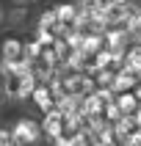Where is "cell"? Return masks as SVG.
Here are the masks:
<instances>
[{
  "label": "cell",
  "mask_w": 141,
  "mask_h": 146,
  "mask_svg": "<svg viewBox=\"0 0 141 146\" xmlns=\"http://www.w3.org/2000/svg\"><path fill=\"white\" fill-rule=\"evenodd\" d=\"M136 80H138V74L127 72V69H119V72L114 74V86H111V91H127V88H136Z\"/></svg>",
  "instance_id": "cell-7"
},
{
  "label": "cell",
  "mask_w": 141,
  "mask_h": 146,
  "mask_svg": "<svg viewBox=\"0 0 141 146\" xmlns=\"http://www.w3.org/2000/svg\"><path fill=\"white\" fill-rule=\"evenodd\" d=\"M133 97H136V99H141V86L136 88V94H133Z\"/></svg>",
  "instance_id": "cell-20"
},
{
  "label": "cell",
  "mask_w": 141,
  "mask_h": 146,
  "mask_svg": "<svg viewBox=\"0 0 141 146\" xmlns=\"http://www.w3.org/2000/svg\"><path fill=\"white\" fill-rule=\"evenodd\" d=\"M55 22H58L55 11H44V14L39 17V31H53V28H55Z\"/></svg>",
  "instance_id": "cell-13"
},
{
  "label": "cell",
  "mask_w": 141,
  "mask_h": 146,
  "mask_svg": "<svg viewBox=\"0 0 141 146\" xmlns=\"http://www.w3.org/2000/svg\"><path fill=\"white\" fill-rule=\"evenodd\" d=\"M97 83H100V88H108V86H114V72H108V69H100Z\"/></svg>",
  "instance_id": "cell-16"
},
{
  "label": "cell",
  "mask_w": 141,
  "mask_h": 146,
  "mask_svg": "<svg viewBox=\"0 0 141 146\" xmlns=\"http://www.w3.org/2000/svg\"><path fill=\"white\" fill-rule=\"evenodd\" d=\"M11 135H14V146H28V143H36V141L41 138V124H36L33 119H19V121L14 124Z\"/></svg>",
  "instance_id": "cell-1"
},
{
  "label": "cell",
  "mask_w": 141,
  "mask_h": 146,
  "mask_svg": "<svg viewBox=\"0 0 141 146\" xmlns=\"http://www.w3.org/2000/svg\"><path fill=\"white\" fill-rule=\"evenodd\" d=\"M116 105H119V110H122V116H133V110L138 108V99L133 97V94H122V97L116 99Z\"/></svg>",
  "instance_id": "cell-11"
},
{
  "label": "cell",
  "mask_w": 141,
  "mask_h": 146,
  "mask_svg": "<svg viewBox=\"0 0 141 146\" xmlns=\"http://www.w3.org/2000/svg\"><path fill=\"white\" fill-rule=\"evenodd\" d=\"M25 61V52H22V41L17 39H6L3 41V64H22Z\"/></svg>",
  "instance_id": "cell-4"
},
{
  "label": "cell",
  "mask_w": 141,
  "mask_h": 146,
  "mask_svg": "<svg viewBox=\"0 0 141 146\" xmlns=\"http://www.w3.org/2000/svg\"><path fill=\"white\" fill-rule=\"evenodd\" d=\"M138 17H141V8H138Z\"/></svg>",
  "instance_id": "cell-23"
},
{
  "label": "cell",
  "mask_w": 141,
  "mask_h": 146,
  "mask_svg": "<svg viewBox=\"0 0 141 146\" xmlns=\"http://www.w3.org/2000/svg\"><path fill=\"white\" fill-rule=\"evenodd\" d=\"M0 146H14V135H11V130H3V127H0Z\"/></svg>",
  "instance_id": "cell-17"
},
{
  "label": "cell",
  "mask_w": 141,
  "mask_h": 146,
  "mask_svg": "<svg viewBox=\"0 0 141 146\" xmlns=\"http://www.w3.org/2000/svg\"><path fill=\"white\" fill-rule=\"evenodd\" d=\"M136 14V8H130L127 3H114V6L105 11V17H108V25L114 28V25H122V22H127L130 17Z\"/></svg>",
  "instance_id": "cell-5"
},
{
  "label": "cell",
  "mask_w": 141,
  "mask_h": 146,
  "mask_svg": "<svg viewBox=\"0 0 141 146\" xmlns=\"http://www.w3.org/2000/svg\"><path fill=\"white\" fill-rule=\"evenodd\" d=\"M102 116H105V121H119V119H122V110H119L116 102H111V105L102 110Z\"/></svg>",
  "instance_id": "cell-15"
},
{
  "label": "cell",
  "mask_w": 141,
  "mask_h": 146,
  "mask_svg": "<svg viewBox=\"0 0 141 146\" xmlns=\"http://www.w3.org/2000/svg\"><path fill=\"white\" fill-rule=\"evenodd\" d=\"M89 3H94V0H89Z\"/></svg>",
  "instance_id": "cell-24"
},
{
  "label": "cell",
  "mask_w": 141,
  "mask_h": 146,
  "mask_svg": "<svg viewBox=\"0 0 141 146\" xmlns=\"http://www.w3.org/2000/svg\"><path fill=\"white\" fill-rule=\"evenodd\" d=\"M130 41V36H127V31H119V28H108L105 33V44L111 52H122V47Z\"/></svg>",
  "instance_id": "cell-6"
},
{
  "label": "cell",
  "mask_w": 141,
  "mask_h": 146,
  "mask_svg": "<svg viewBox=\"0 0 141 146\" xmlns=\"http://www.w3.org/2000/svg\"><path fill=\"white\" fill-rule=\"evenodd\" d=\"M0 19H3V11H0Z\"/></svg>",
  "instance_id": "cell-22"
},
{
  "label": "cell",
  "mask_w": 141,
  "mask_h": 146,
  "mask_svg": "<svg viewBox=\"0 0 141 146\" xmlns=\"http://www.w3.org/2000/svg\"><path fill=\"white\" fill-rule=\"evenodd\" d=\"M102 39H100L97 33H83V41H80V52L83 55H91V52H97Z\"/></svg>",
  "instance_id": "cell-10"
},
{
  "label": "cell",
  "mask_w": 141,
  "mask_h": 146,
  "mask_svg": "<svg viewBox=\"0 0 141 146\" xmlns=\"http://www.w3.org/2000/svg\"><path fill=\"white\" fill-rule=\"evenodd\" d=\"M133 121H136V127L141 130V108H136V110H133Z\"/></svg>",
  "instance_id": "cell-19"
},
{
  "label": "cell",
  "mask_w": 141,
  "mask_h": 146,
  "mask_svg": "<svg viewBox=\"0 0 141 146\" xmlns=\"http://www.w3.org/2000/svg\"><path fill=\"white\" fill-rule=\"evenodd\" d=\"M75 14H78V8H75V6H58L55 8L58 22H75Z\"/></svg>",
  "instance_id": "cell-12"
},
{
  "label": "cell",
  "mask_w": 141,
  "mask_h": 146,
  "mask_svg": "<svg viewBox=\"0 0 141 146\" xmlns=\"http://www.w3.org/2000/svg\"><path fill=\"white\" fill-rule=\"evenodd\" d=\"M111 6H114V0H94V8H97V11H102V14H105Z\"/></svg>",
  "instance_id": "cell-18"
},
{
  "label": "cell",
  "mask_w": 141,
  "mask_h": 146,
  "mask_svg": "<svg viewBox=\"0 0 141 146\" xmlns=\"http://www.w3.org/2000/svg\"><path fill=\"white\" fill-rule=\"evenodd\" d=\"M94 88H97V83L91 80L89 74H69V77H64V91L69 94V97H89V94H94Z\"/></svg>",
  "instance_id": "cell-2"
},
{
  "label": "cell",
  "mask_w": 141,
  "mask_h": 146,
  "mask_svg": "<svg viewBox=\"0 0 141 146\" xmlns=\"http://www.w3.org/2000/svg\"><path fill=\"white\" fill-rule=\"evenodd\" d=\"M94 97L100 99V105H102V110H105V108L114 102V91H111V88H97V91H94Z\"/></svg>",
  "instance_id": "cell-14"
},
{
  "label": "cell",
  "mask_w": 141,
  "mask_h": 146,
  "mask_svg": "<svg viewBox=\"0 0 141 146\" xmlns=\"http://www.w3.org/2000/svg\"><path fill=\"white\" fill-rule=\"evenodd\" d=\"M114 3H127V0H114Z\"/></svg>",
  "instance_id": "cell-21"
},
{
  "label": "cell",
  "mask_w": 141,
  "mask_h": 146,
  "mask_svg": "<svg viewBox=\"0 0 141 146\" xmlns=\"http://www.w3.org/2000/svg\"><path fill=\"white\" fill-rule=\"evenodd\" d=\"M41 132H44V135H50V138H61V132H64V116H61V110H58V108L47 110Z\"/></svg>",
  "instance_id": "cell-3"
},
{
  "label": "cell",
  "mask_w": 141,
  "mask_h": 146,
  "mask_svg": "<svg viewBox=\"0 0 141 146\" xmlns=\"http://www.w3.org/2000/svg\"><path fill=\"white\" fill-rule=\"evenodd\" d=\"M114 132L127 143V141L133 138V132H138V127H136V121H133V116H122V119L114 124Z\"/></svg>",
  "instance_id": "cell-8"
},
{
  "label": "cell",
  "mask_w": 141,
  "mask_h": 146,
  "mask_svg": "<svg viewBox=\"0 0 141 146\" xmlns=\"http://www.w3.org/2000/svg\"><path fill=\"white\" fill-rule=\"evenodd\" d=\"M33 99H36V105L41 108V110H53V108H55V102H53V94H50V88L47 86H36V88H33Z\"/></svg>",
  "instance_id": "cell-9"
}]
</instances>
